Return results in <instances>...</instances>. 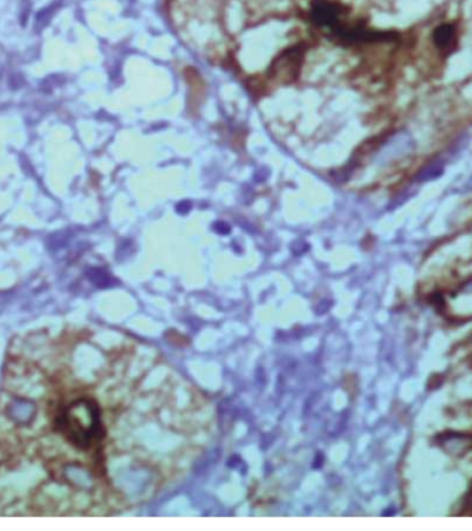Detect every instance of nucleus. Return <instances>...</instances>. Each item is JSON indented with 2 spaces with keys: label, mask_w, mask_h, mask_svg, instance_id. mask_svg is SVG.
<instances>
[{
  "label": "nucleus",
  "mask_w": 472,
  "mask_h": 531,
  "mask_svg": "<svg viewBox=\"0 0 472 531\" xmlns=\"http://www.w3.org/2000/svg\"><path fill=\"white\" fill-rule=\"evenodd\" d=\"M99 414L90 400H79L71 405L60 418V430L65 438L78 447H89L98 436Z\"/></svg>",
  "instance_id": "nucleus-1"
},
{
  "label": "nucleus",
  "mask_w": 472,
  "mask_h": 531,
  "mask_svg": "<svg viewBox=\"0 0 472 531\" xmlns=\"http://www.w3.org/2000/svg\"><path fill=\"white\" fill-rule=\"evenodd\" d=\"M434 43L439 49L450 47L456 39V28L452 24H442L437 26V29L432 33Z\"/></svg>",
  "instance_id": "nucleus-2"
}]
</instances>
